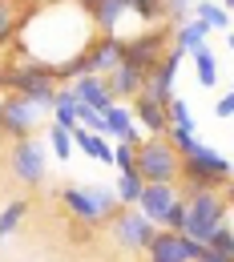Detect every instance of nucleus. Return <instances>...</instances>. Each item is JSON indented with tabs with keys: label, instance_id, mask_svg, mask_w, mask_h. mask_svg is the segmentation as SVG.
Listing matches in <instances>:
<instances>
[{
	"label": "nucleus",
	"instance_id": "1",
	"mask_svg": "<svg viewBox=\"0 0 234 262\" xmlns=\"http://www.w3.org/2000/svg\"><path fill=\"white\" fill-rule=\"evenodd\" d=\"M230 173H234L230 158H222L218 149H210V145L194 141V145L182 154L178 190H182V194H194V190H218V186L230 182Z\"/></svg>",
	"mask_w": 234,
	"mask_h": 262
},
{
	"label": "nucleus",
	"instance_id": "2",
	"mask_svg": "<svg viewBox=\"0 0 234 262\" xmlns=\"http://www.w3.org/2000/svg\"><path fill=\"white\" fill-rule=\"evenodd\" d=\"M186 198V234L194 242H206L214 230L226 222V198L218 190H194V194H182Z\"/></svg>",
	"mask_w": 234,
	"mask_h": 262
},
{
	"label": "nucleus",
	"instance_id": "3",
	"mask_svg": "<svg viewBox=\"0 0 234 262\" xmlns=\"http://www.w3.org/2000/svg\"><path fill=\"white\" fill-rule=\"evenodd\" d=\"M137 173L145 182H178L182 173V154L166 137H141L137 141Z\"/></svg>",
	"mask_w": 234,
	"mask_h": 262
},
{
	"label": "nucleus",
	"instance_id": "4",
	"mask_svg": "<svg viewBox=\"0 0 234 262\" xmlns=\"http://www.w3.org/2000/svg\"><path fill=\"white\" fill-rule=\"evenodd\" d=\"M169 45H174V25L145 29V33H137V36H130V40H125V65L150 73V69H154V65H158V61L169 53Z\"/></svg>",
	"mask_w": 234,
	"mask_h": 262
},
{
	"label": "nucleus",
	"instance_id": "5",
	"mask_svg": "<svg viewBox=\"0 0 234 262\" xmlns=\"http://www.w3.org/2000/svg\"><path fill=\"white\" fill-rule=\"evenodd\" d=\"M113 238H117V246L121 250H130V254H145V246H150V238L158 234V222H150L137 206H121L117 214H113Z\"/></svg>",
	"mask_w": 234,
	"mask_h": 262
},
{
	"label": "nucleus",
	"instance_id": "6",
	"mask_svg": "<svg viewBox=\"0 0 234 262\" xmlns=\"http://www.w3.org/2000/svg\"><path fill=\"white\" fill-rule=\"evenodd\" d=\"M40 117H45V109L33 105L29 97H20V93H8V97L0 101V133H8L12 141L33 137L36 125H40Z\"/></svg>",
	"mask_w": 234,
	"mask_h": 262
},
{
	"label": "nucleus",
	"instance_id": "7",
	"mask_svg": "<svg viewBox=\"0 0 234 262\" xmlns=\"http://www.w3.org/2000/svg\"><path fill=\"white\" fill-rule=\"evenodd\" d=\"M206 242H194L190 234H174V230L158 226V234L145 246V262H194L202 258Z\"/></svg>",
	"mask_w": 234,
	"mask_h": 262
},
{
	"label": "nucleus",
	"instance_id": "8",
	"mask_svg": "<svg viewBox=\"0 0 234 262\" xmlns=\"http://www.w3.org/2000/svg\"><path fill=\"white\" fill-rule=\"evenodd\" d=\"M45 169H49V154L36 145L33 137H20V141L12 145V173H16V182L40 186V182H45Z\"/></svg>",
	"mask_w": 234,
	"mask_h": 262
},
{
	"label": "nucleus",
	"instance_id": "9",
	"mask_svg": "<svg viewBox=\"0 0 234 262\" xmlns=\"http://www.w3.org/2000/svg\"><path fill=\"white\" fill-rule=\"evenodd\" d=\"M85 57H89V65H93V73H101V77H109L113 69L125 61V40L117 33H97L93 36V45L85 49Z\"/></svg>",
	"mask_w": 234,
	"mask_h": 262
},
{
	"label": "nucleus",
	"instance_id": "10",
	"mask_svg": "<svg viewBox=\"0 0 234 262\" xmlns=\"http://www.w3.org/2000/svg\"><path fill=\"white\" fill-rule=\"evenodd\" d=\"M178 194H182L178 182H145V190H141V198H137V210H141L150 222L162 226V218H166V210L174 206Z\"/></svg>",
	"mask_w": 234,
	"mask_h": 262
},
{
	"label": "nucleus",
	"instance_id": "11",
	"mask_svg": "<svg viewBox=\"0 0 234 262\" xmlns=\"http://www.w3.org/2000/svg\"><path fill=\"white\" fill-rule=\"evenodd\" d=\"M130 105H134L137 125L150 133V137H166V133H169V105H162V101H154V97H145V93H137Z\"/></svg>",
	"mask_w": 234,
	"mask_h": 262
},
{
	"label": "nucleus",
	"instance_id": "12",
	"mask_svg": "<svg viewBox=\"0 0 234 262\" xmlns=\"http://www.w3.org/2000/svg\"><path fill=\"white\" fill-rule=\"evenodd\" d=\"M73 85V93L81 105H89V109H97L105 113L109 105H113V89H109V81L101 77V73H85V77H77V81H69Z\"/></svg>",
	"mask_w": 234,
	"mask_h": 262
},
{
	"label": "nucleus",
	"instance_id": "13",
	"mask_svg": "<svg viewBox=\"0 0 234 262\" xmlns=\"http://www.w3.org/2000/svg\"><path fill=\"white\" fill-rule=\"evenodd\" d=\"M36 0H0V53L16 45V36L25 29V16Z\"/></svg>",
	"mask_w": 234,
	"mask_h": 262
},
{
	"label": "nucleus",
	"instance_id": "14",
	"mask_svg": "<svg viewBox=\"0 0 234 262\" xmlns=\"http://www.w3.org/2000/svg\"><path fill=\"white\" fill-rule=\"evenodd\" d=\"M105 125H109V137L113 141H141V133H137V117H134V105L130 101H113L109 109H105Z\"/></svg>",
	"mask_w": 234,
	"mask_h": 262
},
{
	"label": "nucleus",
	"instance_id": "15",
	"mask_svg": "<svg viewBox=\"0 0 234 262\" xmlns=\"http://www.w3.org/2000/svg\"><path fill=\"white\" fill-rule=\"evenodd\" d=\"M73 145H77V154H85V158H93V162L113 165V145H109L105 133H93V129H85V125H77V129H73Z\"/></svg>",
	"mask_w": 234,
	"mask_h": 262
},
{
	"label": "nucleus",
	"instance_id": "16",
	"mask_svg": "<svg viewBox=\"0 0 234 262\" xmlns=\"http://www.w3.org/2000/svg\"><path fill=\"white\" fill-rule=\"evenodd\" d=\"M105 81H109V89H113V101H134L137 93H141V85H145V73L121 61V65L113 69Z\"/></svg>",
	"mask_w": 234,
	"mask_h": 262
},
{
	"label": "nucleus",
	"instance_id": "17",
	"mask_svg": "<svg viewBox=\"0 0 234 262\" xmlns=\"http://www.w3.org/2000/svg\"><path fill=\"white\" fill-rule=\"evenodd\" d=\"M61 202L73 210V218H77V222H89L93 230L101 226L97 206H93V198H89V190H85V186H65V190H61Z\"/></svg>",
	"mask_w": 234,
	"mask_h": 262
},
{
	"label": "nucleus",
	"instance_id": "18",
	"mask_svg": "<svg viewBox=\"0 0 234 262\" xmlns=\"http://www.w3.org/2000/svg\"><path fill=\"white\" fill-rule=\"evenodd\" d=\"M206 36H210V25H206L202 16H190V20L174 25V45L186 49V53H194L198 45H206Z\"/></svg>",
	"mask_w": 234,
	"mask_h": 262
},
{
	"label": "nucleus",
	"instance_id": "19",
	"mask_svg": "<svg viewBox=\"0 0 234 262\" xmlns=\"http://www.w3.org/2000/svg\"><path fill=\"white\" fill-rule=\"evenodd\" d=\"M130 12V0H97L93 8H89V16H93V25H97V33H113L117 29V20Z\"/></svg>",
	"mask_w": 234,
	"mask_h": 262
},
{
	"label": "nucleus",
	"instance_id": "20",
	"mask_svg": "<svg viewBox=\"0 0 234 262\" xmlns=\"http://www.w3.org/2000/svg\"><path fill=\"white\" fill-rule=\"evenodd\" d=\"M190 8H194V16H202V20L210 25V33H226V29H230V12H226L218 0H194Z\"/></svg>",
	"mask_w": 234,
	"mask_h": 262
},
{
	"label": "nucleus",
	"instance_id": "21",
	"mask_svg": "<svg viewBox=\"0 0 234 262\" xmlns=\"http://www.w3.org/2000/svg\"><path fill=\"white\" fill-rule=\"evenodd\" d=\"M85 190H89L93 206H97L101 226H109V222H113V214L121 210V198H117V190H109V186H85Z\"/></svg>",
	"mask_w": 234,
	"mask_h": 262
},
{
	"label": "nucleus",
	"instance_id": "22",
	"mask_svg": "<svg viewBox=\"0 0 234 262\" xmlns=\"http://www.w3.org/2000/svg\"><path fill=\"white\" fill-rule=\"evenodd\" d=\"M117 198H121V206H137V198L145 190V178L137 173V169H125V173H117Z\"/></svg>",
	"mask_w": 234,
	"mask_h": 262
},
{
	"label": "nucleus",
	"instance_id": "23",
	"mask_svg": "<svg viewBox=\"0 0 234 262\" xmlns=\"http://www.w3.org/2000/svg\"><path fill=\"white\" fill-rule=\"evenodd\" d=\"M186 57H194V73H198V85H214L218 81V61H214V53L206 49V45H198L194 53H186Z\"/></svg>",
	"mask_w": 234,
	"mask_h": 262
},
{
	"label": "nucleus",
	"instance_id": "24",
	"mask_svg": "<svg viewBox=\"0 0 234 262\" xmlns=\"http://www.w3.org/2000/svg\"><path fill=\"white\" fill-rule=\"evenodd\" d=\"M49 149H53V158L57 162H69L73 154H77V145H73V129H65V125H49Z\"/></svg>",
	"mask_w": 234,
	"mask_h": 262
},
{
	"label": "nucleus",
	"instance_id": "25",
	"mask_svg": "<svg viewBox=\"0 0 234 262\" xmlns=\"http://www.w3.org/2000/svg\"><path fill=\"white\" fill-rule=\"evenodd\" d=\"M25 214H29V202H25V198H12V202L0 210V238L16 234V226L25 222Z\"/></svg>",
	"mask_w": 234,
	"mask_h": 262
},
{
	"label": "nucleus",
	"instance_id": "26",
	"mask_svg": "<svg viewBox=\"0 0 234 262\" xmlns=\"http://www.w3.org/2000/svg\"><path fill=\"white\" fill-rule=\"evenodd\" d=\"M166 141L174 145V149H178V154H186V149L198 141V125H169Z\"/></svg>",
	"mask_w": 234,
	"mask_h": 262
},
{
	"label": "nucleus",
	"instance_id": "27",
	"mask_svg": "<svg viewBox=\"0 0 234 262\" xmlns=\"http://www.w3.org/2000/svg\"><path fill=\"white\" fill-rule=\"evenodd\" d=\"M162 226H166V230H174V234H186V198H182V194L174 198V206L166 210Z\"/></svg>",
	"mask_w": 234,
	"mask_h": 262
},
{
	"label": "nucleus",
	"instance_id": "28",
	"mask_svg": "<svg viewBox=\"0 0 234 262\" xmlns=\"http://www.w3.org/2000/svg\"><path fill=\"white\" fill-rule=\"evenodd\" d=\"M113 165H117V173L137 169V145L134 141H117V145H113Z\"/></svg>",
	"mask_w": 234,
	"mask_h": 262
},
{
	"label": "nucleus",
	"instance_id": "29",
	"mask_svg": "<svg viewBox=\"0 0 234 262\" xmlns=\"http://www.w3.org/2000/svg\"><path fill=\"white\" fill-rule=\"evenodd\" d=\"M206 246H210V250H226V254H234V226H230V222H222V226L206 238Z\"/></svg>",
	"mask_w": 234,
	"mask_h": 262
},
{
	"label": "nucleus",
	"instance_id": "30",
	"mask_svg": "<svg viewBox=\"0 0 234 262\" xmlns=\"http://www.w3.org/2000/svg\"><path fill=\"white\" fill-rule=\"evenodd\" d=\"M169 125H198V121H194V113H190V105H186L182 97L169 101Z\"/></svg>",
	"mask_w": 234,
	"mask_h": 262
},
{
	"label": "nucleus",
	"instance_id": "31",
	"mask_svg": "<svg viewBox=\"0 0 234 262\" xmlns=\"http://www.w3.org/2000/svg\"><path fill=\"white\" fill-rule=\"evenodd\" d=\"M214 113H218L222 121H226V117H234V89L226 93V97H218V101H214Z\"/></svg>",
	"mask_w": 234,
	"mask_h": 262
},
{
	"label": "nucleus",
	"instance_id": "32",
	"mask_svg": "<svg viewBox=\"0 0 234 262\" xmlns=\"http://www.w3.org/2000/svg\"><path fill=\"white\" fill-rule=\"evenodd\" d=\"M198 262H234V254H226V250H210V246H206Z\"/></svg>",
	"mask_w": 234,
	"mask_h": 262
},
{
	"label": "nucleus",
	"instance_id": "33",
	"mask_svg": "<svg viewBox=\"0 0 234 262\" xmlns=\"http://www.w3.org/2000/svg\"><path fill=\"white\" fill-rule=\"evenodd\" d=\"M0 89H8V65L0 61Z\"/></svg>",
	"mask_w": 234,
	"mask_h": 262
},
{
	"label": "nucleus",
	"instance_id": "34",
	"mask_svg": "<svg viewBox=\"0 0 234 262\" xmlns=\"http://www.w3.org/2000/svg\"><path fill=\"white\" fill-rule=\"evenodd\" d=\"M226 206L234 210V182H226Z\"/></svg>",
	"mask_w": 234,
	"mask_h": 262
},
{
	"label": "nucleus",
	"instance_id": "35",
	"mask_svg": "<svg viewBox=\"0 0 234 262\" xmlns=\"http://www.w3.org/2000/svg\"><path fill=\"white\" fill-rule=\"evenodd\" d=\"M77 4H81V8H85V12H89V8H93V4H97V0H77Z\"/></svg>",
	"mask_w": 234,
	"mask_h": 262
},
{
	"label": "nucleus",
	"instance_id": "36",
	"mask_svg": "<svg viewBox=\"0 0 234 262\" xmlns=\"http://www.w3.org/2000/svg\"><path fill=\"white\" fill-rule=\"evenodd\" d=\"M218 4H222V8H226V12H234V0H218Z\"/></svg>",
	"mask_w": 234,
	"mask_h": 262
},
{
	"label": "nucleus",
	"instance_id": "37",
	"mask_svg": "<svg viewBox=\"0 0 234 262\" xmlns=\"http://www.w3.org/2000/svg\"><path fill=\"white\" fill-rule=\"evenodd\" d=\"M226 49H230V53H234V33H226Z\"/></svg>",
	"mask_w": 234,
	"mask_h": 262
},
{
	"label": "nucleus",
	"instance_id": "38",
	"mask_svg": "<svg viewBox=\"0 0 234 262\" xmlns=\"http://www.w3.org/2000/svg\"><path fill=\"white\" fill-rule=\"evenodd\" d=\"M36 4H69V0H36Z\"/></svg>",
	"mask_w": 234,
	"mask_h": 262
},
{
	"label": "nucleus",
	"instance_id": "39",
	"mask_svg": "<svg viewBox=\"0 0 234 262\" xmlns=\"http://www.w3.org/2000/svg\"><path fill=\"white\" fill-rule=\"evenodd\" d=\"M194 262H198V258H194Z\"/></svg>",
	"mask_w": 234,
	"mask_h": 262
}]
</instances>
